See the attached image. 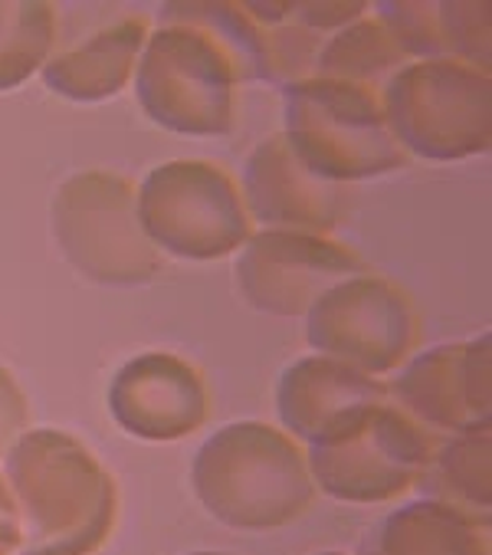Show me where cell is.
<instances>
[{"instance_id": "obj_5", "label": "cell", "mask_w": 492, "mask_h": 555, "mask_svg": "<svg viewBox=\"0 0 492 555\" xmlns=\"http://www.w3.org/2000/svg\"><path fill=\"white\" fill-rule=\"evenodd\" d=\"M50 231L66 263L99 286H142L165 267L142 231L135 181L108 168L60 181L50 197Z\"/></svg>"}, {"instance_id": "obj_19", "label": "cell", "mask_w": 492, "mask_h": 555, "mask_svg": "<svg viewBox=\"0 0 492 555\" xmlns=\"http://www.w3.org/2000/svg\"><path fill=\"white\" fill-rule=\"evenodd\" d=\"M161 24H184L210 37L233 63L239 82H273V47L270 30L254 24L243 14L239 0H220V4H168L161 11Z\"/></svg>"}, {"instance_id": "obj_15", "label": "cell", "mask_w": 492, "mask_h": 555, "mask_svg": "<svg viewBox=\"0 0 492 555\" xmlns=\"http://www.w3.org/2000/svg\"><path fill=\"white\" fill-rule=\"evenodd\" d=\"M152 27L145 17H118L69 50H60L40 69L43 86L66 102H105L132 86L139 56Z\"/></svg>"}, {"instance_id": "obj_16", "label": "cell", "mask_w": 492, "mask_h": 555, "mask_svg": "<svg viewBox=\"0 0 492 555\" xmlns=\"http://www.w3.org/2000/svg\"><path fill=\"white\" fill-rule=\"evenodd\" d=\"M364 555H492L489 526L420 496L391 509Z\"/></svg>"}, {"instance_id": "obj_4", "label": "cell", "mask_w": 492, "mask_h": 555, "mask_svg": "<svg viewBox=\"0 0 492 555\" xmlns=\"http://www.w3.org/2000/svg\"><path fill=\"white\" fill-rule=\"evenodd\" d=\"M385 122L407 158L450 165L492 145V76L456 60H414L378 92Z\"/></svg>"}, {"instance_id": "obj_9", "label": "cell", "mask_w": 492, "mask_h": 555, "mask_svg": "<svg viewBox=\"0 0 492 555\" xmlns=\"http://www.w3.org/2000/svg\"><path fill=\"white\" fill-rule=\"evenodd\" d=\"M433 448V434L391 401H381L341 437L306 448V461L322 496L351 506H375L407 496L424 477Z\"/></svg>"}, {"instance_id": "obj_3", "label": "cell", "mask_w": 492, "mask_h": 555, "mask_svg": "<svg viewBox=\"0 0 492 555\" xmlns=\"http://www.w3.org/2000/svg\"><path fill=\"white\" fill-rule=\"evenodd\" d=\"M283 139L306 168L332 184L372 181L411 165L394 142L378 92L306 76L283 86Z\"/></svg>"}, {"instance_id": "obj_2", "label": "cell", "mask_w": 492, "mask_h": 555, "mask_svg": "<svg viewBox=\"0 0 492 555\" xmlns=\"http://www.w3.org/2000/svg\"><path fill=\"white\" fill-rule=\"evenodd\" d=\"M191 490L210 519L236 532L286 529L319 500L306 448L267 421L217 427L191 461Z\"/></svg>"}, {"instance_id": "obj_26", "label": "cell", "mask_w": 492, "mask_h": 555, "mask_svg": "<svg viewBox=\"0 0 492 555\" xmlns=\"http://www.w3.org/2000/svg\"><path fill=\"white\" fill-rule=\"evenodd\" d=\"M319 555H348V552H319Z\"/></svg>"}, {"instance_id": "obj_13", "label": "cell", "mask_w": 492, "mask_h": 555, "mask_svg": "<svg viewBox=\"0 0 492 555\" xmlns=\"http://www.w3.org/2000/svg\"><path fill=\"white\" fill-rule=\"evenodd\" d=\"M236 184L254 231L332 237V231L341 224V217L351 207V191L306 168L283 139V132L263 139L250 152L243 165V181Z\"/></svg>"}, {"instance_id": "obj_10", "label": "cell", "mask_w": 492, "mask_h": 555, "mask_svg": "<svg viewBox=\"0 0 492 555\" xmlns=\"http://www.w3.org/2000/svg\"><path fill=\"white\" fill-rule=\"evenodd\" d=\"M388 401L433 437L492 430V332L414 352L394 372Z\"/></svg>"}, {"instance_id": "obj_17", "label": "cell", "mask_w": 492, "mask_h": 555, "mask_svg": "<svg viewBox=\"0 0 492 555\" xmlns=\"http://www.w3.org/2000/svg\"><path fill=\"white\" fill-rule=\"evenodd\" d=\"M424 496L463 513L466 519L492 522V430L456 434L437 440L430 464L417 480Z\"/></svg>"}, {"instance_id": "obj_22", "label": "cell", "mask_w": 492, "mask_h": 555, "mask_svg": "<svg viewBox=\"0 0 492 555\" xmlns=\"http://www.w3.org/2000/svg\"><path fill=\"white\" fill-rule=\"evenodd\" d=\"M367 11H372L367 0H306V4H289L293 24H299L302 30H309L322 40L338 34L341 27L354 24Z\"/></svg>"}, {"instance_id": "obj_18", "label": "cell", "mask_w": 492, "mask_h": 555, "mask_svg": "<svg viewBox=\"0 0 492 555\" xmlns=\"http://www.w3.org/2000/svg\"><path fill=\"white\" fill-rule=\"evenodd\" d=\"M407 63L411 60L394 43L388 27L367 11L354 24H348L338 34L322 40L312 76L338 79V82H351V86H364L372 92H381V86Z\"/></svg>"}, {"instance_id": "obj_1", "label": "cell", "mask_w": 492, "mask_h": 555, "mask_svg": "<svg viewBox=\"0 0 492 555\" xmlns=\"http://www.w3.org/2000/svg\"><path fill=\"white\" fill-rule=\"evenodd\" d=\"M21 519L17 555H99L118 522V483L76 434L30 427L4 451Z\"/></svg>"}, {"instance_id": "obj_20", "label": "cell", "mask_w": 492, "mask_h": 555, "mask_svg": "<svg viewBox=\"0 0 492 555\" xmlns=\"http://www.w3.org/2000/svg\"><path fill=\"white\" fill-rule=\"evenodd\" d=\"M60 17L47 0L0 4V92H14L34 79L56 53Z\"/></svg>"}, {"instance_id": "obj_14", "label": "cell", "mask_w": 492, "mask_h": 555, "mask_svg": "<svg viewBox=\"0 0 492 555\" xmlns=\"http://www.w3.org/2000/svg\"><path fill=\"white\" fill-rule=\"evenodd\" d=\"M388 401L381 378L361 375L335 359H296L276 382L280 427L302 448H319L351 430L367 411Z\"/></svg>"}, {"instance_id": "obj_8", "label": "cell", "mask_w": 492, "mask_h": 555, "mask_svg": "<svg viewBox=\"0 0 492 555\" xmlns=\"http://www.w3.org/2000/svg\"><path fill=\"white\" fill-rule=\"evenodd\" d=\"M315 356L335 359L361 375H394L420 343V319L404 286L364 270L328 286L302 315Z\"/></svg>"}, {"instance_id": "obj_6", "label": "cell", "mask_w": 492, "mask_h": 555, "mask_svg": "<svg viewBox=\"0 0 492 555\" xmlns=\"http://www.w3.org/2000/svg\"><path fill=\"white\" fill-rule=\"evenodd\" d=\"M135 204L142 231L161 257L213 263L236 257L254 237L239 184L204 158H174L152 168L135 184Z\"/></svg>"}, {"instance_id": "obj_21", "label": "cell", "mask_w": 492, "mask_h": 555, "mask_svg": "<svg viewBox=\"0 0 492 555\" xmlns=\"http://www.w3.org/2000/svg\"><path fill=\"white\" fill-rule=\"evenodd\" d=\"M437 11H440V30H443V43H446V60H456V63L489 73V63H492L489 8L440 0Z\"/></svg>"}, {"instance_id": "obj_23", "label": "cell", "mask_w": 492, "mask_h": 555, "mask_svg": "<svg viewBox=\"0 0 492 555\" xmlns=\"http://www.w3.org/2000/svg\"><path fill=\"white\" fill-rule=\"evenodd\" d=\"M30 427H34L30 401L24 388L17 385V378L11 375V369L0 365V457H4V451Z\"/></svg>"}, {"instance_id": "obj_11", "label": "cell", "mask_w": 492, "mask_h": 555, "mask_svg": "<svg viewBox=\"0 0 492 555\" xmlns=\"http://www.w3.org/2000/svg\"><path fill=\"white\" fill-rule=\"evenodd\" d=\"M364 270L367 263L345 244L293 231H254L233 257L243 302L276 319H302L328 286Z\"/></svg>"}, {"instance_id": "obj_12", "label": "cell", "mask_w": 492, "mask_h": 555, "mask_svg": "<svg viewBox=\"0 0 492 555\" xmlns=\"http://www.w3.org/2000/svg\"><path fill=\"white\" fill-rule=\"evenodd\" d=\"M112 421L135 440L174 443L210 421V391L197 365L171 352H142L121 365L105 395Z\"/></svg>"}, {"instance_id": "obj_7", "label": "cell", "mask_w": 492, "mask_h": 555, "mask_svg": "<svg viewBox=\"0 0 492 555\" xmlns=\"http://www.w3.org/2000/svg\"><path fill=\"white\" fill-rule=\"evenodd\" d=\"M236 86L230 56L184 24H158L132 76L145 119L187 139H220L233 129Z\"/></svg>"}, {"instance_id": "obj_24", "label": "cell", "mask_w": 492, "mask_h": 555, "mask_svg": "<svg viewBox=\"0 0 492 555\" xmlns=\"http://www.w3.org/2000/svg\"><path fill=\"white\" fill-rule=\"evenodd\" d=\"M17 548H21V519L8 480L0 474V555H17Z\"/></svg>"}, {"instance_id": "obj_25", "label": "cell", "mask_w": 492, "mask_h": 555, "mask_svg": "<svg viewBox=\"0 0 492 555\" xmlns=\"http://www.w3.org/2000/svg\"><path fill=\"white\" fill-rule=\"evenodd\" d=\"M187 555H230V552H213V548H200V552H187Z\"/></svg>"}]
</instances>
